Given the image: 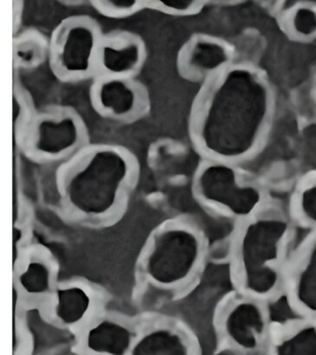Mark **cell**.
Returning a JSON list of instances; mask_svg holds the SVG:
<instances>
[{
  "mask_svg": "<svg viewBox=\"0 0 316 355\" xmlns=\"http://www.w3.org/2000/svg\"><path fill=\"white\" fill-rule=\"evenodd\" d=\"M139 162L124 146L89 144L57 173L62 207L82 224L105 226L121 218L137 187Z\"/></svg>",
  "mask_w": 316,
  "mask_h": 355,
  "instance_id": "cell-1",
  "label": "cell"
},
{
  "mask_svg": "<svg viewBox=\"0 0 316 355\" xmlns=\"http://www.w3.org/2000/svg\"><path fill=\"white\" fill-rule=\"evenodd\" d=\"M269 96L248 75H234L200 94L193 104L191 138L204 154L235 159L251 152L266 123Z\"/></svg>",
  "mask_w": 316,
  "mask_h": 355,
  "instance_id": "cell-2",
  "label": "cell"
},
{
  "mask_svg": "<svg viewBox=\"0 0 316 355\" xmlns=\"http://www.w3.org/2000/svg\"><path fill=\"white\" fill-rule=\"evenodd\" d=\"M290 232L286 216L265 207L241 222L232 245L231 266L242 295L265 301L282 290Z\"/></svg>",
  "mask_w": 316,
  "mask_h": 355,
  "instance_id": "cell-3",
  "label": "cell"
},
{
  "mask_svg": "<svg viewBox=\"0 0 316 355\" xmlns=\"http://www.w3.org/2000/svg\"><path fill=\"white\" fill-rule=\"evenodd\" d=\"M206 245L195 226L182 220L165 223L155 230L142 252V273L159 286L186 283L202 266Z\"/></svg>",
  "mask_w": 316,
  "mask_h": 355,
  "instance_id": "cell-4",
  "label": "cell"
},
{
  "mask_svg": "<svg viewBox=\"0 0 316 355\" xmlns=\"http://www.w3.org/2000/svg\"><path fill=\"white\" fill-rule=\"evenodd\" d=\"M19 123L17 144L28 159L40 164L64 163L90 144L88 127L72 107L30 111Z\"/></svg>",
  "mask_w": 316,
  "mask_h": 355,
  "instance_id": "cell-5",
  "label": "cell"
},
{
  "mask_svg": "<svg viewBox=\"0 0 316 355\" xmlns=\"http://www.w3.org/2000/svg\"><path fill=\"white\" fill-rule=\"evenodd\" d=\"M96 20L88 15L65 17L49 41V64L55 78L78 83L96 78V52L103 37Z\"/></svg>",
  "mask_w": 316,
  "mask_h": 355,
  "instance_id": "cell-6",
  "label": "cell"
},
{
  "mask_svg": "<svg viewBox=\"0 0 316 355\" xmlns=\"http://www.w3.org/2000/svg\"><path fill=\"white\" fill-rule=\"evenodd\" d=\"M193 187L201 203L241 222L265 207L263 191L242 181L235 170L224 163L201 166Z\"/></svg>",
  "mask_w": 316,
  "mask_h": 355,
  "instance_id": "cell-7",
  "label": "cell"
},
{
  "mask_svg": "<svg viewBox=\"0 0 316 355\" xmlns=\"http://www.w3.org/2000/svg\"><path fill=\"white\" fill-rule=\"evenodd\" d=\"M218 327L229 346L243 354L268 349L272 337L265 304L258 299H231L221 309Z\"/></svg>",
  "mask_w": 316,
  "mask_h": 355,
  "instance_id": "cell-8",
  "label": "cell"
},
{
  "mask_svg": "<svg viewBox=\"0 0 316 355\" xmlns=\"http://www.w3.org/2000/svg\"><path fill=\"white\" fill-rule=\"evenodd\" d=\"M89 100L100 117L120 124L137 123L150 107L147 89L135 78L97 76L90 86Z\"/></svg>",
  "mask_w": 316,
  "mask_h": 355,
  "instance_id": "cell-9",
  "label": "cell"
},
{
  "mask_svg": "<svg viewBox=\"0 0 316 355\" xmlns=\"http://www.w3.org/2000/svg\"><path fill=\"white\" fill-rule=\"evenodd\" d=\"M146 58L145 44L139 35L123 30L103 33L96 52V78H135Z\"/></svg>",
  "mask_w": 316,
  "mask_h": 355,
  "instance_id": "cell-10",
  "label": "cell"
},
{
  "mask_svg": "<svg viewBox=\"0 0 316 355\" xmlns=\"http://www.w3.org/2000/svg\"><path fill=\"white\" fill-rule=\"evenodd\" d=\"M284 287L298 309L316 319V235L286 271Z\"/></svg>",
  "mask_w": 316,
  "mask_h": 355,
  "instance_id": "cell-11",
  "label": "cell"
},
{
  "mask_svg": "<svg viewBox=\"0 0 316 355\" xmlns=\"http://www.w3.org/2000/svg\"><path fill=\"white\" fill-rule=\"evenodd\" d=\"M268 350L276 355H316V319L304 320L276 334Z\"/></svg>",
  "mask_w": 316,
  "mask_h": 355,
  "instance_id": "cell-12",
  "label": "cell"
},
{
  "mask_svg": "<svg viewBox=\"0 0 316 355\" xmlns=\"http://www.w3.org/2000/svg\"><path fill=\"white\" fill-rule=\"evenodd\" d=\"M137 354H186L188 345L182 335L171 329L152 330L135 347Z\"/></svg>",
  "mask_w": 316,
  "mask_h": 355,
  "instance_id": "cell-13",
  "label": "cell"
},
{
  "mask_svg": "<svg viewBox=\"0 0 316 355\" xmlns=\"http://www.w3.org/2000/svg\"><path fill=\"white\" fill-rule=\"evenodd\" d=\"M130 334L123 327L103 322L89 332L88 344L96 352L121 354L128 349Z\"/></svg>",
  "mask_w": 316,
  "mask_h": 355,
  "instance_id": "cell-14",
  "label": "cell"
},
{
  "mask_svg": "<svg viewBox=\"0 0 316 355\" xmlns=\"http://www.w3.org/2000/svg\"><path fill=\"white\" fill-rule=\"evenodd\" d=\"M19 280L23 287L30 292H41L47 288L54 264L47 255H30L23 263Z\"/></svg>",
  "mask_w": 316,
  "mask_h": 355,
  "instance_id": "cell-15",
  "label": "cell"
},
{
  "mask_svg": "<svg viewBox=\"0 0 316 355\" xmlns=\"http://www.w3.org/2000/svg\"><path fill=\"white\" fill-rule=\"evenodd\" d=\"M49 44L40 34L33 33L24 34L14 44V57L23 68H34L44 61Z\"/></svg>",
  "mask_w": 316,
  "mask_h": 355,
  "instance_id": "cell-16",
  "label": "cell"
},
{
  "mask_svg": "<svg viewBox=\"0 0 316 355\" xmlns=\"http://www.w3.org/2000/svg\"><path fill=\"white\" fill-rule=\"evenodd\" d=\"M88 295L80 288L59 291L58 315L65 323H74L81 319L88 309Z\"/></svg>",
  "mask_w": 316,
  "mask_h": 355,
  "instance_id": "cell-17",
  "label": "cell"
},
{
  "mask_svg": "<svg viewBox=\"0 0 316 355\" xmlns=\"http://www.w3.org/2000/svg\"><path fill=\"white\" fill-rule=\"evenodd\" d=\"M294 211L301 223L316 228V179L307 181L297 191Z\"/></svg>",
  "mask_w": 316,
  "mask_h": 355,
  "instance_id": "cell-18",
  "label": "cell"
},
{
  "mask_svg": "<svg viewBox=\"0 0 316 355\" xmlns=\"http://www.w3.org/2000/svg\"><path fill=\"white\" fill-rule=\"evenodd\" d=\"M90 3L100 15L112 19H128L147 7V1L141 0H93Z\"/></svg>",
  "mask_w": 316,
  "mask_h": 355,
  "instance_id": "cell-19",
  "label": "cell"
},
{
  "mask_svg": "<svg viewBox=\"0 0 316 355\" xmlns=\"http://www.w3.org/2000/svg\"><path fill=\"white\" fill-rule=\"evenodd\" d=\"M295 30L301 36L310 37L316 34V10L304 7L297 10L293 17Z\"/></svg>",
  "mask_w": 316,
  "mask_h": 355,
  "instance_id": "cell-20",
  "label": "cell"
},
{
  "mask_svg": "<svg viewBox=\"0 0 316 355\" xmlns=\"http://www.w3.org/2000/svg\"><path fill=\"white\" fill-rule=\"evenodd\" d=\"M193 1H147V7H156L170 13H186L193 8Z\"/></svg>",
  "mask_w": 316,
  "mask_h": 355,
  "instance_id": "cell-21",
  "label": "cell"
}]
</instances>
